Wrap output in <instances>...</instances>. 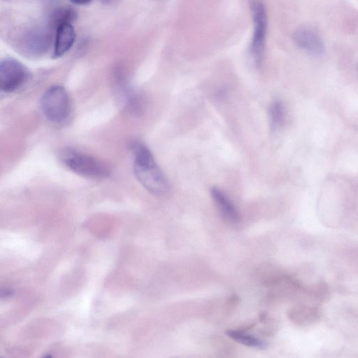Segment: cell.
Masks as SVG:
<instances>
[{
    "label": "cell",
    "mask_w": 358,
    "mask_h": 358,
    "mask_svg": "<svg viewBox=\"0 0 358 358\" xmlns=\"http://www.w3.org/2000/svg\"><path fill=\"white\" fill-rule=\"evenodd\" d=\"M132 150L134 156V171L140 183L152 194H166L169 189V182L150 150L142 143L134 144Z\"/></svg>",
    "instance_id": "1"
},
{
    "label": "cell",
    "mask_w": 358,
    "mask_h": 358,
    "mask_svg": "<svg viewBox=\"0 0 358 358\" xmlns=\"http://www.w3.org/2000/svg\"><path fill=\"white\" fill-rule=\"evenodd\" d=\"M250 7L253 32L250 45V55L256 66H261L265 51L267 32V14L263 0H248Z\"/></svg>",
    "instance_id": "2"
},
{
    "label": "cell",
    "mask_w": 358,
    "mask_h": 358,
    "mask_svg": "<svg viewBox=\"0 0 358 358\" xmlns=\"http://www.w3.org/2000/svg\"><path fill=\"white\" fill-rule=\"evenodd\" d=\"M59 159L67 168L84 177L97 179L109 175V169L101 162L73 149L63 150Z\"/></svg>",
    "instance_id": "3"
},
{
    "label": "cell",
    "mask_w": 358,
    "mask_h": 358,
    "mask_svg": "<svg viewBox=\"0 0 358 358\" xmlns=\"http://www.w3.org/2000/svg\"><path fill=\"white\" fill-rule=\"evenodd\" d=\"M52 28L34 25L17 33V47L22 53L31 57H38L45 53L52 42Z\"/></svg>",
    "instance_id": "4"
},
{
    "label": "cell",
    "mask_w": 358,
    "mask_h": 358,
    "mask_svg": "<svg viewBox=\"0 0 358 358\" xmlns=\"http://www.w3.org/2000/svg\"><path fill=\"white\" fill-rule=\"evenodd\" d=\"M41 106L47 119L56 123L64 121L71 112L68 93L59 85L52 86L44 92L41 100Z\"/></svg>",
    "instance_id": "5"
},
{
    "label": "cell",
    "mask_w": 358,
    "mask_h": 358,
    "mask_svg": "<svg viewBox=\"0 0 358 358\" xmlns=\"http://www.w3.org/2000/svg\"><path fill=\"white\" fill-rule=\"evenodd\" d=\"M28 77L26 67L19 61L6 58L0 63V89L12 92L20 87Z\"/></svg>",
    "instance_id": "6"
},
{
    "label": "cell",
    "mask_w": 358,
    "mask_h": 358,
    "mask_svg": "<svg viewBox=\"0 0 358 358\" xmlns=\"http://www.w3.org/2000/svg\"><path fill=\"white\" fill-rule=\"evenodd\" d=\"M294 43L300 49L313 55H320L324 51V44L318 33L308 27L297 29L292 35Z\"/></svg>",
    "instance_id": "7"
},
{
    "label": "cell",
    "mask_w": 358,
    "mask_h": 358,
    "mask_svg": "<svg viewBox=\"0 0 358 358\" xmlns=\"http://www.w3.org/2000/svg\"><path fill=\"white\" fill-rule=\"evenodd\" d=\"M76 34L72 24H64L55 30V38L53 44V55L60 57L64 55L73 45Z\"/></svg>",
    "instance_id": "8"
},
{
    "label": "cell",
    "mask_w": 358,
    "mask_h": 358,
    "mask_svg": "<svg viewBox=\"0 0 358 358\" xmlns=\"http://www.w3.org/2000/svg\"><path fill=\"white\" fill-rule=\"evenodd\" d=\"M210 192L223 216L231 222H237L239 219L238 213L228 196L217 187L212 188Z\"/></svg>",
    "instance_id": "9"
},
{
    "label": "cell",
    "mask_w": 358,
    "mask_h": 358,
    "mask_svg": "<svg viewBox=\"0 0 358 358\" xmlns=\"http://www.w3.org/2000/svg\"><path fill=\"white\" fill-rule=\"evenodd\" d=\"M77 17L74 8L70 6H59L50 11L48 24L55 30L64 24H72Z\"/></svg>",
    "instance_id": "10"
},
{
    "label": "cell",
    "mask_w": 358,
    "mask_h": 358,
    "mask_svg": "<svg viewBox=\"0 0 358 358\" xmlns=\"http://www.w3.org/2000/svg\"><path fill=\"white\" fill-rule=\"evenodd\" d=\"M226 334L231 339L248 347L264 348L266 346V343L264 341L239 331L231 329L227 331Z\"/></svg>",
    "instance_id": "11"
},
{
    "label": "cell",
    "mask_w": 358,
    "mask_h": 358,
    "mask_svg": "<svg viewBox=\"0 0 358 358\" xmlns=\"http://www.w3.org/2000/svg\"><path fill=\"white\" fill-rule=\"evenodd\" d=\"M285 115L283 104L279 101L273 102L270 108L271 126L273 129H278L282 125Z\"/></svg>",
    "instance_id": "12"
},
{
    "label": "cell",
    "mask_w": 358,
    "mask_h": 358,
    "mask_svg": "<svg viewBox=\"0 0 358 358\" xmlns=\"http://www.w3.org/2000/svg\"><path fill=\"white\" fill-rule=\"evenodd\" d=\"M14 294V291L10 289H1L0 296L2 299H7L13 296Z\"/></svg>",
    "instance_id": "13"
},
{
    "label": "cell",
    "mask_w": 358,
    "mask_h": 358,
    "mask_svg": "<svg viewBox=\"0 0 358 358\" xmlns=\"http://www.w3.org/2000/svg\"><path fill=\"white\" fill-rule=\"evenodd\" d=\"M71 3L76 5H86L90 3L92 0H69Z\"/></svg>",
    "instance_id": "14"
},
{
    "label": "cell",
    "mask_w": 358,
    "mask_h": 358,
    "mask_svg": "<svg viewBox=\"0 0 358 358\" xmlns=\"http://www.w3.org/2000/svg\"><path fill=\"white\" fill-rule=\"evenodd\" d=\"M101 1L102 2H103V3H107L110 2L112 0H101Z\"/></svg>",
    "instance_id": "15"
},
{
    "label": "cell",
    "mask_w": 358,
    "mask_h": 358,
    "mask_svg": "<svg viewBox=\"0 0 358 358\" xmlns=\"http://www.w3.org/2000/svg\"><path fill=\"white\" fill-rule=\"evenodd\" d=\"M357 71H358V66H357Z\"/></svg>",
    "instance_id": "16"
}]
</instances>
